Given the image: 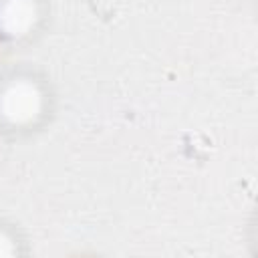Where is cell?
Here are the masks:
<instances>
[{
  "label": "cell",
  "mask_w": 258,
  "mask_h": 258,
  "mask_svg": "<svg viewBox=\"0 0 258 258\" xmlns=\"http://www.w3.org/2000/svg\"><path fill=\"white\" fill-rule=\"evenodd\" d=\"M42 18L40 0H0V38L22 40Z\"/></svg>",
  "instance_id": "cell-2"
},
{
  "label": "cell",
  "mask_w": 258,
  "mask_h": 258,
  "mask_svg": "<svg viewBox=\"0 0 258 258\" xmlns=\"http://www.w3.org/2000/svg\"><path fill=\"white\" fill-rule=\"evenodd\" d=\"M0 40H2V38H0ZM0 52H2V44H0Z\"/></svg>",
  "instance_id": "cell-5"
},
{
  "label": "cell",
  "mask_w": 258,
  "mask_h": 258,
  "mask_svg": "<svg viewBox=\"0 0 258 258\" xmlns=\"http://www.w3.org/2000/svg\"><path fill=\"white\" fill-rule=\"evenodd\" d=\"M2 153H4V133L0 129V159H2Z\"/></svg>",
  "instance_id": "cell-4"
},
{
  "label": "cell",
  "mask_w": 258,
  "mask_h": 258,
  "mask_svg": "<svg viewBox=\"0 0 258 258\" xmlns=\"http://www.w3.org/2000/svg\"><path fill=\"white\" fill-rule=\"evenodd\" d=\"M14 254H18V240L6 226L0 224V258H8Z\"/></svg>",
  "instance_id": "cell-3"
},
{
  "label": "cell",
  "mask_w": 258,
  "mask_h": 258,
  "mask_svg": "<svg viewBox=\"0 0 258 258\" xmlns=\"http://www.w3.org/2000/svg\"><path fill=\"white\" fill-rule=\"evenodd\" d=\"M46 89L30 73H12L0 81V127L30 129L46 111Z\"/></svg>",
  "instance_id": "cell-1"
}]
</instances>
